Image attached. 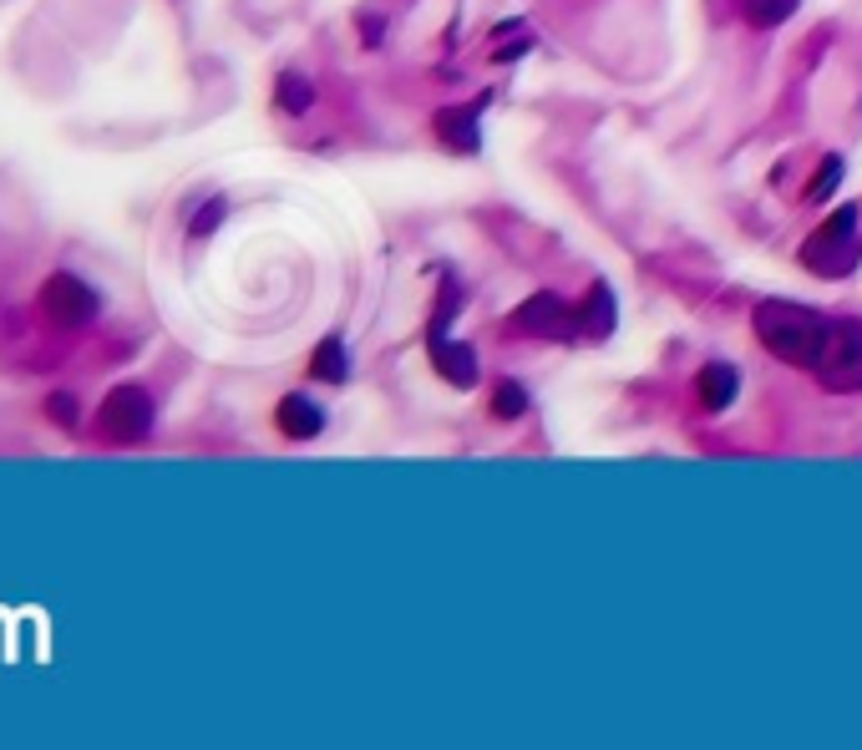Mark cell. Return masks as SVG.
<instances>
[{
  "label": "cell",
  "mask_w": 862,
  "mask_h": 750,
  "mask_svg": "<svg viewBox=\"0 0 862 750\" xmlns=\"http://www.w3.org/2000/svg\"><path fill=\"white\" fill-rule=\"evenodd\" d=\"M695 391H700V405H706V411H726V405L741 395V370L726 366V360H710V366L695 376Z\"/></svg>",
  "instance_id": "cell-11"
},
{
  "label": "cell",
  "mask_w": 862,
  "mask_h": 750,
  "mask_svg": "<svg viewBox=\"0 0 862 750\" xmlns=\"http://www.w3.org/2000/svg\"><path fill=\"white\" fill-rule=\"evenodd\" d=\"M96 310H102V295H96L86 279L51 275L47 285H41V315H47L57 330H82V325L96 320Z\"/></svg>",
  "instance_id": "cell-5"
},
{
  "label": "cell",
  "mask_w": 862,
  "mask_h": 750,
  "mask_svg": "<svg viewBox=\"0 0 862 750\" xmlns=\"http://www.w3.org/2000/svg\"><path fill=\"white\" fill-rule=\"evenodd\" d=\"M310 376L315 381H325V386H340L350 376V356H346V340H340V335H325L320 346H315Z\"/></svg>",
  "instance_id": "cell-12"
},
{
  "label": "cell",
  "mask_w": 862,
  "mask_h": 750,
  "mask_svg": "<svg viewBox=\"0 0 862 750\" xmlns=\"http://www.w3.org/2000/svg\"><path fill=\"white\" fill-rule=\"evenodd\" d=\"M568 305H563L558 295H553V289H538V295L533 299H523V305H517L513 310V330L517 335H548V340H568Z\"/></svg>",
  "instance_id": "cell-7"
},
{
  "label": "cell",
  "mask_w": 862,
  "mask_h": 750,
  "mask_svg": "<svg viewBox=\"0 0 862 750\" xmlns=\"http://www.w3.org/2000/svg\"><path fill=\"white\" fill-rule=\"evenodd\" d=\"M492 96H478V102H472V107H442L437 112V122H431V127H437V137H442L447 147H456V153H478V117H482V107H488Z\"/></svg>",
  "instance_id": "cell-9"
},
{
  "label": "cell",
  "mask_w": 862,
  "mask_h": 750,
  "mask_svg": "<svg viewBox=\"0 0 862 750\" xmlns=\"http://www.w3.org/2000/svg\"><path fill=\"white\" fill-rule=\"evenodd\" d=\"M812 376L827 391H862V320H838L832 346Z\"/></svg>",
  "instance_id": "cell-6"
},
{
  "label": "cell",
  "mask_w": 862,
  "mask_h": 750,
  "mask_svg": "<svg viewBox=\"0 0 862 750\" xmlns=\"http://www.w3.org/2000/svg\"><path fill=\"white\" fill-rule=\"evenodd\" d=\"M153 417H157L153 395L143 386H112L102 395V411H96V431L107 441H117V446H132V441H143L153 431Z\"/></svg>",
  "instance_id": "cell-4"
},
{
  "label": "cell",
  "mask_w": 862,
  "mask_h": 750,
  "mask_svg": "<svg viewBox=\"0 0 862 750\" xmlns=\"http://www.w3.org/2000/svg\"><path fill=\"white\" fill-rule=\"evenodd\" d=\"M275 427L285 431L289 441H310L325 431V411L310 401V395H285V401L275 405Z\"/></svg>",
  "instance_id": "cell-10"
},
{
  "label": "cell",
  "mask_w": 862,
  "mask_h": 750,
  "mask_svg": "<svg viewBox=\"0 0 862 750\" xmlns=\"http://www.w3.org/2000/svg\"><path fill=\"white\" fill-rule=\"evenodd\" d=\"M275 102L289 112V117H300V112H310V102H315V86L305 82L300 72H285V76H279V82H275Z\"/></svg>",
  "instance_id": "cell-14"
},
{
  "label": "cell",
  "mask_w": 862,
  "mask_h": 750,
  "mask_svg": "<svg viewBox=\"0 0 862 750\" xmlns=\"http://www.w3.org/2000/svg\"><path fill=\"white\" fill-rule=\"evenodd\" d=\"M224 214H228V203H224V198H208L204 208H198V218H193V224H188V234H193V238L214 234V228L224 224Z\"/></svg>",
  "instance_id": "cell-18"
},
{
  "label": "cell",
  "mask_w": 862,
  "mask_h": 750,
  "mask_svg": "<svg viewBox=\"0 0 862 750\" xmlns=\"http://www.w3.org/2000/svg\"><path fill=\"white\" fill-rule=\"evenodd\" d=\"M842 183V157L832 153V157H822V167H817V178H812V188H807V203H822V198H832V188Z\"/></svg>",
  "instance_id": "cell-16"
},
{
  "label": "cell",
  "mask_w": 862,
  "mask_h": 750,
  "mask_svg": "<svg viewBox=\"0 0 862 750\" xmlns=\"http://www.w3.org/2000/svg\"><path fill=\"white\" fill-rule=\"evenodd\" d=\"M862 259V244H858V208H838V214L827 218L812 238L802 244V264L812 275L822 279H842L852 275Z\"/></svg>",
  "instance_id": "cell-2"
},
{
  "label": "cell",
  "mask_w": 862,
  "mask_h": 750,
  "mask_svg": "<svg viewBox=\"0 0 862 750\" xmlns=\"http://www.w3.org/2000/svg\"><path fill=\"white\" fill-rule=\"evenodd\" d=\"M47 417L57 421V427L76 431V421H82V417H76V395H72V391H51V395H47Z\"/></svg>",
  "instance_id": "cell-17"
},
{
  "label": "cell",
  "mask_w": 862,
  "mask_h": 750,
  "mask_svg": "<svg viewBox=\"0 0 862 750\" xmlns=\"http://www.w3.org/2000/svg\"><path fill=\"white\" fill-rule=\"evenodd\" d=\"M527 411V395H523V386L517 381H503L497 391H492V417L497 421H517Z\"/></svg>",
  "instance_id": "cell-15"
},
{
  "label": "cell",
  "mask_w": 862,
  "mask_h": 750,
  "mask_svg": "<svg viewBox=\"0 0 862 750\" xmlns=\"http://www.w3.org/2000/svg\"><path fill=\"white\" fill-rule=\"evenodd\" d=\"M751 330L767 356L787 360V366H797V370H817L827 346H832L838 320L822 310H807V305H791V299H767V305H756Z\"/></svg>",
  "instance_id": "cell-1"
},
{
  "label": "cell",
  "mask_w": 862,
  "mask_h": 750,
  "mask_svg": "<svg viewBox=\"0 0 862 750\" xmlns=\"http://www.w3.org/2000/svg\"><path fill=\"white\" fill-rule=\"evenodd\" d=\"M797 6L802 0H741V21L756 25V31H777L797 16Z\"/></svg>",
  "instance_id": "cell-13"
},
{
  "label": "cell",
  "mask_w": 862,
  "mask_h": 750,
  "mask_svg": "<svg viewBox=\"0 0 862 750\" xmlns=\"http://www.w3.org/2000/svg\"><path fill=\"white\" fill-rule=\"evenodd\" d=\"M614 320H619V310H614V289L604 285V279H594V289H588V299L578 305L574 315H568V340H609L614 335Z\"/></svg>",
  "instance_id": "cell-8"
},
{
  "label": "cell",
  "mask_w": 862,
  "mask_h": 750,
  "mask_svg": "<svg viewBox=\"0 0 862 750\" xmlns=\"http://www.w3.org/2000/svg\"><path fill=\"white\" fill-rule=\"evenodd\" d=\"M456 310H462V295H456V285H447L442 299H437V315H431V325H427V356H431V366L442 370L447 381L468 391V386L478 381V356H472L468 346H456L452 335H447V320H452Z\"/></svg>",
  "instance_id": "cell-3"
}]
</instances>
